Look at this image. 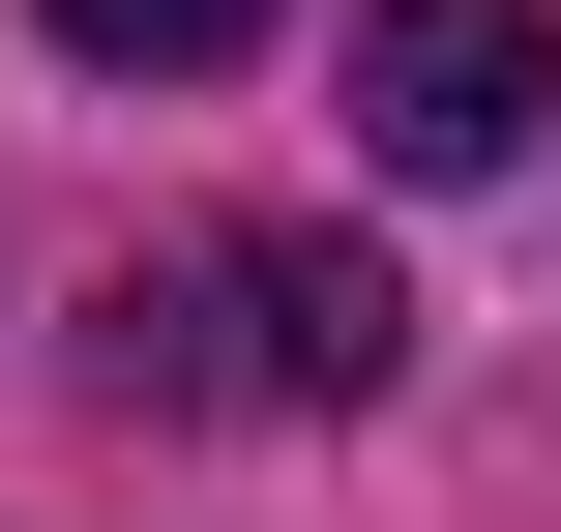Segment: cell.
<instances>
[{
  "label": "cell",
  "mask_w": 561,
  "mask_h": 532,
  "mask_svg": "<svg viewBox=\"0 0 561 532\" xmlns=\"http://www.w3.org/2000/svg\"><path fill=\"white\" fill-rule=\"evenodd\" d=\"M414 355V296L355 267V237H178V267H118V385H266V415H355Z\"/></svg>",
  "instance_id": "cell-1"
},
{
  "label": "cell",
  "mask_w": 561,
  "mask_h": 532,
  "mask_svg": "<svg viewBox=\"0 0 561 532\" xmlns=\"http://www.w3.org/2000/svg\"><path fill=\"white\" fill-rule=\"evenodd\" d=\"M355 148L385 178H503L533 148V0H355Z\"/></svg>",
  "instance_id": "cell-2"
},
{
  "label": "cell",
  "mask_w": 561,
  "mask_h": 532,
  "mask_svg": "<svg viewBox=\"0 0 561 532\" xmlns=\"http://www.w3.org/2000/svg\"><path fill=\"white\" fill-rule=\"evenodd\" d=\"M266 0H59V59H118V89H178V59H237Z\"/></svg>",
  "instance_id": "cell-3"
}]
</instances>
